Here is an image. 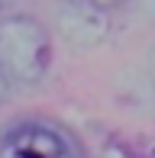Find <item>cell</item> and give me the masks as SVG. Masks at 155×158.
I'll use <instances>...</instances> for the list:
<instances>
[{"label":"cell","instance_id":"cell-5","mask_svg":"<svg viewBox=\"0 0 155 158\" xmlns=\"http://www.w3.org/2000/svg\"><path fill=\"white\" fill-rule=\"evenodd\" d=\"M0 3H3V0H0Z\"/></svg>","mask_w":155,"mask_h":158},{"label":"cell","instance_id":"cell-1","mask_svg":"<svg viewBox=\"0 0 155 158\" xmlns=\"http://www.w3.org/2000/svg\"><path fill=\"white\" fill-rule=\"evenodd\" d=\"M52 42L45 26L29 13L0 19V74L6 84H39L48 74Z\"/></svg>","mask_w":155,"mask_h":158},{"label":"cell","instance_id":"cell-4","mask_svg":"<svg viewBox=\"0 0 155 158\" xmlns=\"http://www.w3.org/2000/svg\"><path fill=\"white\" fill-rule=\"evenodd\" d=\"M3 90H6V77L0 74V97H3Z\"/></svg>","mask_w":155,"mask_h":158},{"label":"cell","instance_id":"cell-3","mask_svg":"<svg viewBox=\"0 0 155 158\" xmlns=\"http://www.w3.org/2000/svg\"><path fill=\"white\" fill-rule=\"evenodd\" d=\"M87 3H94V6H100V10H116V6H123L126 0H87Z\"/></svg>","mask_w":155,"mask_h":158},{"label":"cell","instance_id":"cell-2","mask_svg":"<svg viewBox=\"0 0 155 158\" xmlns=\"http://www.w3.org/2000/svg\"><path fill=\"white\" fill-rule=\"evenodd\" d=\"M0 158H81L65 132L45 123H19L0 139Z\"/></svg>","mask_w":155,"mask_h":158}]
</instances>
